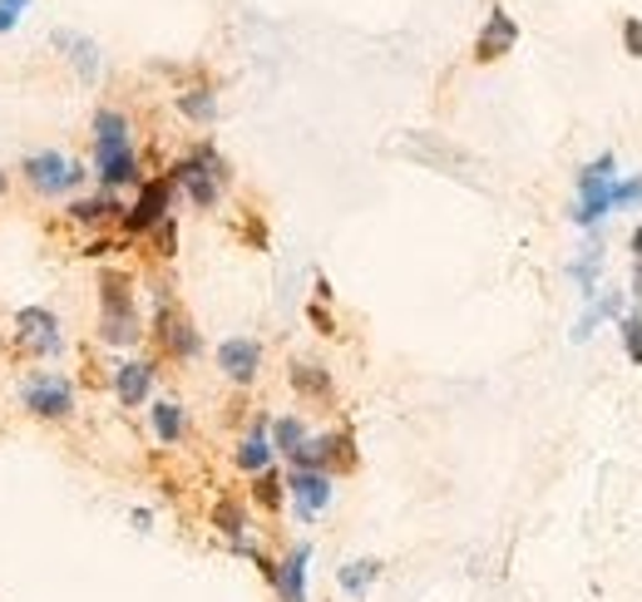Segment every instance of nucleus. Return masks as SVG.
I'll list each match as a JSON object with an SVG mask.
<instances>
[{"mask_svg":"<svg viewBox=\"0 0 642 602\" xmlns=\"http://www.w3.org/2000/svg\"><path fill=\"white\" fill-rule=\"evenodd\" d=\"M154 380H159V366H154V361H139V356H129V361H119V366H114V371H109L114 400H119L124 410L149 405Z\"/></svg>","mask_w":642,"mask_h":602,"instance_id":"nucleus-10","label":"nucleus"},{"mask_svg":"<svg viewBox=\"0 0 642 602\" xmlns=\"http://www.w3.org/2000/svg\"><path fill=\"white\" fill-rule=\"evenodd\" d=\"M164 218H173V183L164 178H144L139 188H134V203L124 208V237H149L154 228L164 223Z\"/></svg>","mask_w":642,"mask_h":602,"instance_id":"nucleus-8","label":"nucleus"},{"mask_svg":"<svg viewBox=\"0 0 642 602\" xmlns=\"http://www.w3.org/2000/svg\"><path fill=\"white\" fill-rule=\"evenodd\" d=\"M149 242H154V257H164V262L173 257L178 252V218H164V223L149 232Z\"/></svg>","mask_w":642,"mask_h":602,"instance_id":"nucleus-27","label":"nucleus"},{"mask_svg":"<svg viewBox=\"0 0 642 602\" xmlns=\"http://www.w3.org/2000/svg\"><path fill=\"white\" fill-rule=\"evenodd\" d=\"M317 302H322V306L331 302V282H326V277H317Z\"/></svg>","mask_w":642,"mask_h":602,"instance_id":"nucleus-34","label":"nucleus"},{"mask_svg":"<svg viewBox=\"0 0 642 602\" xmlns=\"http://www.w3.org/2000/svg\"><path fill=\"white\" fill-rule=\"evenodd\" d=\"M213 528L228 538V543H238V538H248V504L242 499H213Z\"/></svg>","mask_w":642,"mask_h":602,"instance_id":"nucleus-24","label":"nucleus"},{"mask_svg":"<svg viewBox=\"0 0 642 602\" xmlns=\"http://www.w3.org/2000/svg\"><path fill=\"white\" fill-rule=\"evenodd\" d=\"M252 504H257L262 514H282V504H287V474H282L277 464L252 474Z\"/></svg>","mask_w":642,"mask_h":602,"instance_id":"nucleus-21","label":"nucleus"},{"mask_svg":"<svg viewBox=\"0 0 642 602\" xmlns=\"http://www.w3.org/2000/svg\"><path fill=\"white\" fill-rule=\"evenodd\" d=\"M25 10H30V0H0V35H15Z\"/></svg>","mask_w":642,"mask_h":602,"instance_id":"nucleus-29","label":"nucleus"},{"mask_svg":"<svg viewBox=\"0 0 642 602\" xmlns=\"http://www.w3.org/2000/svg\"><path fill=\"white\" fill-rule=\"evenodd\" d=\"M10 193V173H6V168H0V198H6Z\"/></svg>","mask_w":642,"mask_h":602,"instance_id":"nucleus-36","label":"nucleus"},{"mask_svg":"<svg viewBox=\"0 0 642 602\" xmlns=\"http://www.w3.org/2000/svg\"><path fill=\"white\" fill-rule=\"evenodd\" d=\"M20 395V410L35 420H45V425H70L75 420V380L65 371H25L15 386Z\"/></svg>","mask_w":642,"mask_h":602,"instance_id":"nucleus-4","label":"nucleus"},{"mask_svg":"<svg viewBox=\"0 0 642 602\" xmlns=\"http://www.w3.org/2000/svg\"><path fill=\"white\" fill-rule=\"evenodd\" d=\"M233 464L242 474H262V469H272V464H277V450H272V420L267 415H257L248 425V435L238 440V450H233Z\"/></svg>","mask_w":642,"mask_h":602,"instance_id":"nucleus-14","label":"nucleus"},{"mask_svg":"<svg viewBox=\"0 0 642 602\" xmlns=\"http://www.w3.org/2000/svg\"><path fill=\"white\" fill-rule=\"evenodd\" d=\"M628 292H633V302H638V316H642V262H633V282H628Z\"/></svg>","mask_w":642,"mask_h":602,"instance_id":"nucleus-33","label":"nucleus"},{"mask_svg":"<svg viewBox=\"0 0 642 602\" xmlns=\"http://www.w3.org/2000/svg\"><path fill=\"white\" fill-rule=\"evenodd\" d=\"M90 139H94V154H114V149H134V124L124 109H94L90 119Z\"/></svg>","mask_w":642,"mask_h":602,"instance_id":"nucleus-17","label":"nucleus"},{"mask_svg":"<svg viewBox=\"0 0 642 602\" xmlns=\"http://www.w3.org/2000/svg\"><path fill=\"white\" fill-rule=\"evenodd\" d=\"M10 346L30 361H60L65 356V321L50 306H20L10 316Z\"/></svg>","mask_w":642,"mask_h":602,"instance_id":"nucleus-5","label":"nucleus"},{"mask_svg":"<svg viewBox=\"0 0 642 602\" xmlns=\"http://www.w3.org/2000/svg\"><path fill=\"white\" fill-rule=\"evenodd\" d=\"M218 371L233 380L238 390H248L252 380L262 376V341L257 336H228V341L218 346Z\"/></svg>","mask_w":642,"mask_h":602,"instance_id":"nucleus-11","label":"nucleus"},{"mask_svg":"<svg viewBox=\"0 0 642 602\" xmlns=\"http://www.w3.org/2000/svg\"><path fill=\"white\" fill-rule=\"evenodd\" d=\"M598 272H603V247H598V242H593V247H588L578 262H568V277H573L578 287H583L588 302L598 297Z\"/></svg>","mask_w":642,"mask_h":602,"instance_id":"nucleus-25","label":"nucleus"},{"mask_svg":"<svg viewBox=\"0 0 642 602\" xmlns=\"http://www.w3.org/2000/svg\"><path fill=\"white\" fill-rule=\"evenodd\" d=\"M642 203V178H618L613 183V208H638Z\"/></svg>","mask_w":642,"mask_h":602,"instance_id":"nucleus-28","label":"nucleus"},{"mask_svg":"<svg viewBox=\"0 0 642 602\" xmlns=\"http://www.w3.org/2000/svg\"><path fill=\"white\" fill-rule=\"evenodd\" d=\"M623 50L633 60H642V20L638 15H623Z\"/></svg>","mask_w":642,"mask_h":602,"instance_id":"nucleus-30","label":"nucleus"},{"mask_svg":"<svg viewBox=\"0 0 642 602\" xmlns=\"http://www.w3.org/2000/svg\"><path fill=\"white\" fill-rule=\"evenodd\" d=\"M228 178H233V168H228V158L218 154L213 144H198V149H188L173 168H168L173 193H183L198 213H213L218 198H223V188H228Z\"/></svg>","mask_w":642,"mask_h":602,"instance_id":"nucleus-2","label":"nucleus"},{"mask_svg":"<svg viewBox=\"0 0 642 602\" xmlns=\"http://www.w3.org/2000/svg\"><path fill=\"white\" fill-rule=\"evenodd\" d=\"M307 440H312V430H307V420H302V415H277V420H272V450H277V460H292Z\"/></svg>","mask_w":642,"mask_h":602,"instance_id":"nucleus-23","label":"nucleus"},{"mask_svg":"<svg viewBox=\"0 0 642 602\" xmlns=\"http://www.w3.org/2000/svg\"><path fill=\"white\" fill-rule=\"evenodd\" d=\"M50 45L70 60V70H75L80 84H94L104 75V55H99V45H94L90 35H75V30H50Z\"/></svg>","mask_w":642,"mask_h":602,"instance_id":"nucleus-13","label":"nucleus"},{"mask_svg":"<svg viewBox=\"0 0 642 602\" xmlns=\"http://www.w3.org/2000/svg\"><path fill=\"white\" fill-rule=\"evenodd\" d=\"M154 302L159 306H154L149 331H154V341L164 346V356H173V361H198V356H203V336H198V326L173 306L168 287L154 292Z\"/></svg>","mask_w":642,"mask_h":602,"instance_id":"nucleus-6","label":"nucleus"},{"mask_svg":"<svg viewBox=\"0 0 642 602\" xmlns=\"http://www.w3.org/2000/svg\"><path fill=\"white\" fill-rule=\"evenodd\" d=\"M173 109L183 114L188 124H213L218 119V94L208 89V84H193V89L173 94Z\"/></svg>","mask_w":642,"mask_h":602,"instance_id":"nucleus-22","label":"nucleus"},{"mask_svg":"<svg viewBox=\"0 0 642 602\" xmlns=\"http://www.w3.org/2000/svg\"><path fill=\"white\" fill-rule=\"evenodd\" d=\"M144 311L134 302V277L129 272H99V326L94 341L114 346V351H134L144 341Z\"/></svg>","mask_w":642,"mask_h":602,"instance_id":"nucleus-1","label":"nucleus"},{"mask_svg":"<svg viewBox=\"0 0 642 602\" xmlns=\"http://www.w3.org/2000/svg\"><path fill=\"white\" fill-rule=\"evenodd\" d=\"M628 247H633V262H642V228L633 232V242H628Z\"/></svg>","mask_w":642,"mask_h":602,"instance_id":"nucleus-35","label":"nucleus"},{"mask_svg":"<svg viewBox=\"0 0 642 602\" xmlns=\"http://www.w3.org/2000/svg\"><path fill=\"white\" fill-rule=\"evenodd\" d=\"M20 183L30 188L35 198H65V193H80L84 183H90V168L80 163V158H70V154H60V149H35V154H25L20 158Z\"/></svg>","mask_w":642,"mask_h":602,"instance_id":"nucleus-3","label":"nucleus"},{"mask_svg":"<svg viewBox=\"0 0 642 602\" xmlns=\"http://www.w3.org/2000/svg\"><path fill=\"white\" fill-rule=\"evenodd\" d=\"M307 573H312V543H292L277 558V583H272L277 602H307Z\"/></svg>","mask_w":642,"mask_h":602,"instance_id":"nucleus-15","label":"nucleus"},{"mask_svg":"<svg viewBox=\"0 0 642 602\" xmlns=\"http://www.w3.org/2000/svg\"><path fill=\"white\" fill-rule=\"evenodd\" d=\"M124 208L129 203H119V193H90V198H70V208H65V218L75 228H109V223H124Z\"/></svg>","mask_w":642,"mask_h":602,"instance_id":"nucleus-16","label":"nucleus"},{"mask_svg":"<svg viewBox=\"0 0 642 602\" xmlns=\"http://www.w3.org/2000/svg\"><path fill=\"white\" fill-rule=\"evenodd\" d=\"M514 45H519V25H514V15L504 6H494L475 35V60L480 65H494V60H504Z\"/></svg>","mask_w":642,"mask_h":602,"instance_id":"nucleus-12","label":"nucleus"},{"mask_svg":"<svg viewBox=\"0 0 642 602\" xmlns=\"http://www.w3.org/2000/svg\"><path fill=\"white\" fill-rule=\"evenodd\" d=\"M287 386L297 390L302 400H317V405H326V400L336 395L331 371H326L322 361H307V356H292V361H287Z\"/></svg>","mask_w":642,"mask_h":602,"instance_id":"nucleus-18","label":"nucleus"},{"mask_svg":"<svg viewBox=\"0 0 642 602\" xmlns=\"http://www.w3.org/2000/svg\"><path fill=\"white\" fill-rule=\"evenodd\" d=\"M149 425H154V440L173 450V445H183V435H188V410L178 405V400H154Z\"/></svg>","mask_w":642,"mask_h":602,"instance_id":"nucleus-20","label":"nucleus"},{"mask_svg":"<svg viewBox=\"0 0 642 602\" xmlns=\"http://www.w3.org/2000/svg\"><path fill=\"white\" fill-rule=\"evenodd\" d=\"M129 524L139 528V534H149V528H154V514H149V509H129Z\"/></svg>","mask_w":642,"mask_h":602,"instance_id":"nucleus-32","label":"nucleus"},{"mask_svg":"<svg viewBox=\"0 0 642 602\" xmlns=\"http://www.w3.org/2000/svg\"><path fill=\"white\" fill-rule=\"evenodd\" d=\"M613 154H598L593 163L578 168V208H573V223L578 228H598L608 218V208H613Z\"/></svg>","mask_w":642,"mask_h":602,"instance_id":"nucleus-7","label":"nucleus"},{"mask_svg":"<svg viewBox=\"0 0 642 602\" xmlns=\"http://www.w3.org/2000/svg\"><path fill=\"white\" fill-rule=\"evenodd\" d=\"M307 321L317 326L322 336H336V321H331V316H326V306H322V302H317V306H307Z\"/></svg>","mask_w":642,"mask_h":602,"instance_id":"nucleus-31","label":"nucleus"},{"mask_svg":"<svg viewBox=\"0 0 642 602\" xmlns=\"http://www.w3.org/2000/svg\"><path fill=\"white\" fill-rule=\"evenodd\" d=\"M287 499L302 524H317L336 499V474L326 469H287Z\"/></svg>","mask_w":642,"mask_h":602,"instance_id":"nucleus-9","label":"nucleus"},{"mask_svg":"<svg viewBox=\"0 0 642 602\" xmlns=\"http://www.w3.org/2000/svg\"><path fill=\"white\" fill-rule=\"evenodd\" d=\"M618 336H623V351H628V361L642 366V316H618Z\"/></svg>","mask_w":642,"mask_h":602,"instance_id":"nucleus-26","label":"nucleus"},{"mask_svg":"<svg viewBox=\"0 0 642 602\" xmlns=\"http://www.w3.org/2000/svg\"><path fill=\"white\" fill-rule=\"evenodd\" d=\"M381 573H386V563H381V558H351V563H341V568H336V588H341L346 598H356V602H361V598L371 593L376 583H381Z\"/></svg>","mask_w":642,"mask_h":602,"instance_id":"nucleus-19","label":"nucleus"}]
</instances>
